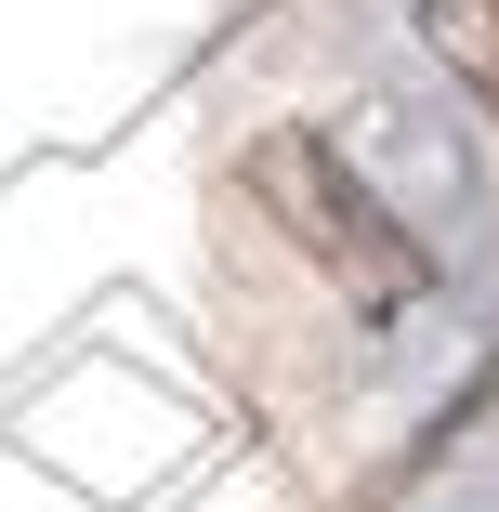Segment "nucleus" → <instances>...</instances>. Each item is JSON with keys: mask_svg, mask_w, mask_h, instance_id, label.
I'll return each mask as SVG.
<instances>
[{"mask_svg": "<svg viewBox=\"0 0 499 512\" xmlns=\"http://www.w3.org/2000/svg\"><path fill=\"white\" fill-rule=\"evenodd\" d=\"M250 184H263V211L303 237V263L355 289V316H408V302H434V237L381 197V171H355V145L276 132V145L250 158Z\"/></svg>", "mask_w": 499, "mask_h": 512, "instance_id": "obj_1", "label": "nucleus"}]
</instances>
